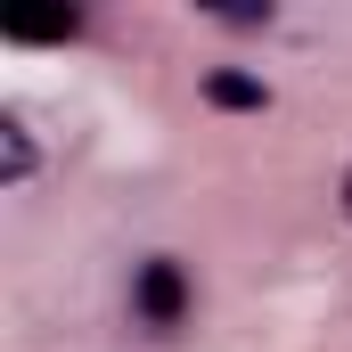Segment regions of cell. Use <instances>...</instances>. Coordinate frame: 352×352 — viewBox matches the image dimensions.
Wrapping results in <instances>:
<instances>
[{
	"mask_svg": "<svg viewBox=\"0 0 352 352\" xmlns=\"http://www.w3.org/2000/svg\"><path fill=\"white\" fill-rule=\"evenodd\" d=\"M131 303H140V320H148V328H173L180 311H188V278H180V263H173V254L140 263V287H131Z\"/></svg>",
	"mask_w": 352,
	"mask_h": 352,
	"instance_id": "6da1fadb",
	"label": "cell"
},
{
	"mask_svg": "<svg viewBox=\"0 0 352 352\" xmlns=\"http://www.w3.org/2000/svg\"><path fill=\"white\" fill-rule=\"evenodd\" d=\"M33 164H41V148H33V123L8 107V115H0V180H8V188H25V180H33Z\"/></svg>",
	"mask_w": 352,
	"mask_h": 352,
	"instance_id": "7a4b0ae2",
	"label": "cell"
},
{
	"mask_svg": "<svg viewBox=\"0 0 352 352\" xmlns=\"http://www.w3.org/2000/svg\"><path fill=\"white\" fill-rule=\"evenodd\" d=\"M205 98H213V107H230V115H254V107H270V90L254 82V74H230V66H221V74H205Z\"/></svg>",
	"mask_w": 352,
	"mask_h": 352,
	"instance_id": "3957f363",
	"label": "cell"
},
{
	"mask_svg": "<svg viewBox=\"0 0 352 352\" xmlns=\"http://www.w3.org/2000/svg\"><path fill=\"white\" fill-rule=\"evenodd\" d=\"M336 197H344V221H352V173H344V188H336Z\"/></svg>",
	"mask_w": 352,
	"mask_h": 352,
	"instance_id": "277c9868",
	"label": "cell"
}]
</instances>
